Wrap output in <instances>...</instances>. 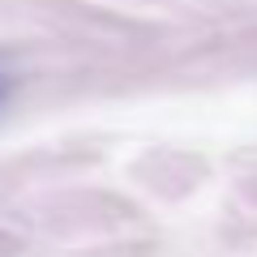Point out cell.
<instances>
[{"mask_svg": "<svg viewBox=\"0 0 257 257\" xmlns=\"http://www.w3.org/2000/svg\"><path fill=\"white\" fill-rule=\"evenodd\" d=\"M0 99H5V86H0Z\"/></svg>", "mask_w": 257, "mask_h": 257, "instance_id": "1", "label": "cell"}]
</instances>
